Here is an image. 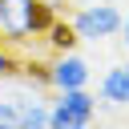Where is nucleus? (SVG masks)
Returning <instances> with one entry per match:
<instances>
[{"label":"nucleus","instance_id":"nucleus-1","mask_svg":"<svg viewBox=\"0 0 129 129\" xmlns=\"http://www.w3.org/2000/svg\"><path fill=\"white\" fill-rule=\"evenodd\" d=\"M52 20H56L52 0H0V40L8 44L44 36Z\"/></svg>","mask_w":129,"mask_h":129},{"label":"nucleus","instance_id":"nucleus-7","mask_svg":"<svg viewBox=\"0 0 129 129\" xmlns=\"http://www.w3.org/2000/svg\"><path fill=\"white\" fill-rule=\"evenodd\" d=\"M16 113H20V129H40L48 125V105L28 97V101H16Z\"/></svg>","mask_w":129,"mask_h":129},{"label":"nucleus","instance_id":"nucleus-2","mask_svg":"<svg viewBox=\"0 0 129 129\" xmlns=\"http://www.w3.org/2000/svg\"><path fill=\"white\" fill-rule=\"evenodd\" d=\"M97 117V97L89 85L81 89H56V101H48V125L52 129H85Z\"/></svg>","mask_w":129,"mask_h":129},{"label":"nucleus","instance_id":"nucleus-8","mask_svg":"<svg viewBox=\"0 0 129 129\" xmlns=\"http://www.w3.org/2000/svg\"><path fill=\"white\" fill-rule=\"evenodd\" d=\"M0 129H20V113H16V101H0Z\"/></svg>","mask_w":129,"mask_h":129},{"label":"nucleus","instance_id":"nucleus-3","mask_svg":"<svg viewBox=\"0 0 129 129\" xmlns=\"http://www.w3.org/2000/svg\"><path fill=\"white\" fill-rule=\"evenodd\" d=\"M121 8L117 4H81L73 12V28H77V40H109L121 32Z\"/></svg>","mask_w":129,"mask_h":129},{"label":"nucleus","instance_id":"nucleus-6","mask_svg":"<svg viewBox=\"0 0 129 129\" xmlns=\"http://www.w3.org/2000/svg\"><path fill=\"white\" fill-rule=\"evenodd\" d=\"M44 40H48L52 52H69V48H77V28H73V20H60V16H56V20L48 24Z\"/></svg>","mask_w":129,"mask_h":129},{"label":"nucleus","instance_id":"nucleus-5","mask_svg":"<svg viewBox=\"0 0 129 129\" xmlns=\"http://www.w3.org/2000/svg\"><path fill=\"white\" fill-rule=\"evenodd\" d=\"M97 97L109 105V109H129V60L105 69L101 85H97Z\"/></svg>","mask_w":129,"mask_h":129},{"label":"nucleus","instance_id":"nucleus-11","mask_svg":"<svg viewBox=\"0 0 129 129\" xmlns=\"http://www.w3.org/2000/svg\"><path fill=\"white\" fill-rule=\"evenodd\" d=\"M117 36H121V44H125V52H129V12L121 16V32H117Z\"/></svg>","mask_w":129,"mask_h":129},{"label":"nucleus","instance_id":"nucleus-4","mask_svg":"<svg viewBox=\"0 0 129 129\" xmlns=\"http://www.w3.org/2000/svg\"><path fill=\"white\" fill-rule=\"evenodd\" d=\"M48 81H52V89H81V85L93 81V69H89L85 56H77L69 48V52H56L48 60Z\"/></svg>","mask_w":129,"mask_h":129},{"label":"nucleus","instance_id":"nucleus-9","mask_svg":"<svg viewBox=\"0 0 129 129\" xmlns=\"http://www.w3.org/2000/svg\"><path fill=\"white\" fill-rule=\"evenodd\" d=\"M16 73V52H12V44L8 40H0V81L4 77H12Z\"/></svg>","mask_w":129,"mask_h":129},{"label":"nucleus","instance_id":"nucleus-10","mask_svg":"<svg viewBox=\"0 0 129 129\" xmlns=\"http://www.w3.org/2000/svg\"><path fill=\"white\" fill-rule=\"evenodd\" d=\"M28 77H32L36 85H48V89H52V81H48V64H28Z\"/></svg>","mask_w":129,"mask_h":129}]
</instances>
